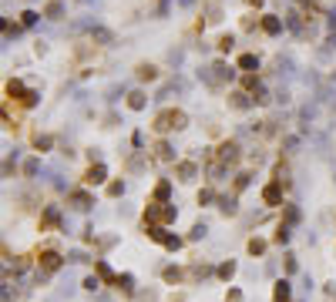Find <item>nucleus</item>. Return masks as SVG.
<instances>
[{"mask_svg":"<svg viewBox=\"0 0 336 302\" xmlns=\"http://www.w3.org/2000/svg\"><path fill=\"white\" fill-rule=\"evenodd\" d=\"M189 124V114L182 111V108H161V111L151 118V131L158 134V138H165V134L172 131H182Z\"/></svg>","mask_w":336,"mask_h":302,"instance_id":"1","label":"nucleus"},{"mask_svg":"<svg viewBox=\"0 0 336 302\" xmlns=\"http://www.w3.org/2000/svg\"><path fill=\"white\" fill-rule=\"evenodd\" d=\"M34 265H37V272L47 279V275L61 272V265H64V255H61L57 248H41V252H34Z\"/></svg>","mask_w":336,"mask_h":302,"instance_id":"2","label":"nucleus"},{"mask_svg":"<svg viewBox=\"0 0 336 302\" xmlns=\"http://www.w3.org/2000/svg\"><path fill=\"white\" fill-rule=\"evenodd\" d=\"M4 94H7V101H17L21 108H34L37 104V94L34 91H27V84H24L21 78H11L7 84H4Z\"/></svg>","mask_w":336,"mask_h":302,"instance_id":"3","label":"nucleus"},{"mask_svg":"<svg viewBox=\"0 0 336 302\" xmlns=\"http://www.w3.org/2000/svg\"><path fill=\"white\" fill-rule=\"evenodd\" d=\"M81 185L84 188H98V185H108V168L101 165V161H91L84 168V175H81Z\"/></svg>","mask_w":336,"mask_h":302,"instance_id":"4","label":"nucleus"},{"mask_svg":"<svg viewBox=\"0 0 336 302\" xmlns=\"http://www.w3.org/2000/svg\"><path fill=\"white\" fill-rule=\"evenodd\" d=\"M282 195H286V188H282L279 181H266V185H262V191H259V198H262V205H266V208H279V205H282Z\"/></svg>","mask_w":336,"mask_h":302,"instance_id":"5","label":"nucleus"},{"mask_svg":"<svg viewBox=\"0 0 336 302\" xmlns=\"http://www.w3.org/2000/svg\"><path fill=\"white\" fill-rule=\"evenodd\" d=\"M67 205L74 208V212H88L91 205H94V195H91V188H74V191H67Z\"/></svg>","mask_w":336,"mask_h":302,"instance_id":"6","label":"nucleus"},{"mask_svg":"<svg viewBox=\"0 0 336 302\" xmlns=\"http://www.w3.org/2000/svg\"><path fill=\"white\" fill-rule=\"evenodd\" d=\"M215 155H219V158H222V161H225V165L232 168L235 161H239V158H242V148H239V141H235V138H225L222 145L215 148Z\"/></svg>","mask_w":336,"mask_h":302,"instance_id":"7","label":"nucleus"},{"mask_svg":"<svg viewBox=\"0 0 336 302\" xmlns=\"http://www.w3.org/2000/svg\"><path fill=\"white\" fill-rule=\"evenodd\" d=\"M175 178H179L182 185H192V181L199 178V165H195V161H189V158L175 161Z\"/></svg>","mask_w":336,"mask_h":302,"instance_id":"8","label":"nucleus"},{"mask_svg":"<svg viewBox=\"0 0 336 302\" xmlns=\"http://www.w3.org/2000/svg\"><path fill=\"white\" fill-rule=\"evenodd\" d=\"M151 161H158V165H175V151H172V145H168L165 138H158L155 145H151Z\"/></svg>","mask_w":336,"mask_h":302,"instance_id":"9","label":"nucleus"},{"mask_svg":"<svg viewBox=\"0 0 336 302\" xmlns=\"http://www.w3.org/2000/svg\"><path fill=\"white\" fill-rule=\"evenodd\" d=\"M212 272H215V268L209 265V262H192V265L185 268V275H189V282H192V285H195V282H202V279H209Z\"/></svg>","mask_w":336,"mask_h":302,"instance_id":"10","label":"nucleus"},{"mask_svg":"<svg viewBox=\"0 0 336 302\" xmlns=\"http://www.w3.org/2000/svg\"><path fill=\"white\" fill-rule=\"evenodd\" d=\"M161 282L165 285H182V282H189V275H185L182 265H165L161 268Z\"/></svg>","mask_w":336,"mask_h":302,"instance_id":"11","label":"nucleus"},{"mask_svg":"<svg viewBox=\"0 0 336 302\" xmlns=\"http://www.w3.org/2000/svg\"><path fill=\"white\" fill-rule=\"evenodd\" d=\"M101 51H98V44H88V41H78L74 44V64H81V61H94Z\"/></svg>","mask_w":336,"mask_h":302,"instance_id":"12","label":"nucleus"},{"mask_svg":"<svg viewBox=\"0 0 336 302\" xmlns=\"http://www.w3.org/2000/svg\"><path fill=\"white\" fill-rule=\"evenodd\" d=\"M94 275H98L104 285H114V279H118V272H114V268L108 265L104 258H94Z\"/></svg>","mask_w":336,"mask_h":302,"instance_id":"13","label":"nucleus"},{"mask_svg":"<svg viewBox=\"0 0 336 302\" xmlns=\"http://www.w3.org/2000/svg\"><path fill=\"white\" fill-rule=\"evenodd\" d=\"M57 225H61V212H57L54 205L41 208V232H47V228H57Z\"/></svg>","mask_w":336,"mask_h":302,"instance_id":"14","label":"nucleus"},{"mask_svg":"<svg viewBox=\"0 0 336 302\" xmlns=\"http://www.w3.org/2000/svg\"><path fill=\"white\" fill-rule=\"evenodd\" d=\"M249 104H252V94H249V91H229V108H232V111H246Z\"/></svg>","mask_w":336,"mask_h":302,"instance_id":"15","label":"nucleus"},{"mask_svg":"<svg viewBox=\"0 0 336 302\" xmlns=\"http://www.w3.org/2000/svg\"><path fill=\"white\" fill-rule=\"evenodd\" d=\"M272 181H279L282 188L289 191V185H292V178H289V165H286V161H276V165H272Z\"/></svg>","mask_w":336,"mask_h":302,"instance_id":"16","label":"nucleus"},{"mask_svg":"<svg viewBox=\"0 0 336 302\" xmlns=\"http://www.w3.org/2000/svg\"><path fill=\"white\" fill-rule=\"evenodd\" d=\"M259 27H262V34H269V37H276V34H282V21L276 17V14H262V21H259Z\"/></svg>","mask_w":336,"mask_h":302,"instance_id":"17","label":"nucleus"},{"mask_svg":"<svg viewBox=\"0 0 336 302\" xmlns=\"http://www.w3.org/2000/svg\"><path fill=\"white\" fill-rule=\"evenodd\" d=\"M175 218H179V208H175L172 201H161V205H158V225H165V228H168Z\"/></svg>","mask_w":336,"mask_h":302,"instance_id":"18","label":"nucleus"},{"mask_svg":"<svg viewBox=\"0 0 336 302\" xmlns=\"http://www.w3.org/2000/svg\"><path fill=\"white\" fill-rule=\"evenodd\" d=\"M266 248H269V242L262 238V235H252V238L246 242V252H249L252 258H262V255H266Z\"/></svg>","mask_w":336,"mask_h":302,"instance_id":"19","label":"nucleus"},{"mask_svg":"<svg viewBox=\"0 0 336 302\" xmlns=\"http://www.w3.org/2000/svg\"><path fill=\"white\" fill-rule=\"evenodd\" d=\"M289 295H292L289 279H276V285H272V302H289Z\"/></svg>","mask_w":336,"mask_h":302,"instance_id":"20","label":"nucleus"},{"mask_svg":"<svg viewBox=\"0 0 336 302\" xmlns=\"http://www.w3.org/2000/svg\"><path fill=\"white\" fill-rule=\"evenodd\" d=\"M134 78L138 81H158V67L151 61H141V64L134 67Z\"/></svg>","mask_w":336,"mask_h":302,"instance_id":"21","label":"nucleus"},{"mask_svg":"<svg viewBox=\"0 0 336 302\" xmlns=\"http://www.w3.org/2000/svg\"><path fill=\"white\" fill-rule=\"evenodd\" d=\"M235 272H239V262H235V258H225L222 265H215V275H219L222 282H232Z\"/></svg>","mask_w":336,"mask_h":302,"instance_id":"22","label":"nucleus"},{"mask_svg":"<svg viewBox=\"0 0 336 302\" xmlns=\"http://www.w3.org/2000/svg\"><path fill=\"white\" fill-rule=\"evenodd\" d=\"M219 212H222L225 218H232V215L239 212V198H235V195H219Z\"/></svg>","mask_w":336,"mask_h":302,"instance_id":"23","label":"nucleus"},{"mask_svg":"<svg viewBox=\"0 0 336 302\" xmlns=\"http://www.w3.org/2000/svg\"><path fill=\"white\" fill-rule=\"evenodd\" d=\"M124 104H128V111H145V108H148V94H145V91H131Z\"/></svg>","mask_w":336,"mask_h":302,"instance_id":"24","label":"nucleus"},{"mask_svg":"<svg viewBox=\"0 0 336 302\" xmlns=\"http://www.w3.org/2000/svg\"><path fill=\"white\" fill-rule=\"evenodd\" d=\"M31 145H34V151H37V155H44V151H51V145H54V138H51V134H41V131H34Z\"/></svg>","mask_w":336,"mask_h":302,"instance_id":"25","label":"nucleus"},{"mask_svg":"<svg viewBox=\"0 0 336 302\" xmlns=\"http://www.w3.org/2000/svg\"><path fill=\"white\" fill-rule=\"evenodd\" d=\"M151 198H155V201H168V198H172V181H168V178H158L155 191H151Z\"/></svg>","mask_w":336,"mask_h":302,"instance_id":"26","label":"nucleus"},{"mask_svg":"<svg viewBox=\"0 0 336 302\" xmlns=\"http://www.w3.org/2000/svg\"><path fill=\"white\" fill-rule=\"evenodd\" d=\"M195 201H199L202 208H205V205H212V201H219V191H215L212 185H205V188H199V195H195Z\"/></svg>","mask_w":336,"mask_h":302,"instance_id":"27","label":"nucleus"},{"mask_svg":"<svg viewBox=\"0 0 336 302\" xmlns=\"http://www.w3.org/2000/svg\"><path fill=\"white\" fill-rule=\"evenodd\" d=\"M269 242H272V245H286V242H289V225H286V222H279Z\"/></svg>","mask_w":336,"mask_h":302,"instance_id":"28","label":"nucleus"},{"mask_svg":"<svg viewBox=\"0 0 336 302\" xmlns=\"http://www.w3.org/2000/svg\"><path fill=\"white\" fill-rule=\"evenodd\" d=\"M104 195H108V198H121V195H124V181L121 178H111L108 185H104Z\"/></svg>","mask_w":336,"mask_h":302,"instance_id":"29","label":"nucleus"},{"mask_svg":"<svg viewBox=\"0 0 336 302\" xmlns=\"http://www.w3.org/2000/svg\"><path fill=\"white\" fill-rule=\"evenodd\" d=\"M114 289L124 292V295H131V292H134V279L128 275V272H124V275H118V279H114Z\"/></svg>","mask_w":336,"mask_h":302,"instance_id":"30","label":"nucleus"},{"mask_svg":"<svg viewBox=\"0 0 336 302\" xmlns=\"http://www.w3.org/2000/svg\"><path fill=\"white\" fill-rule=\"evenodd\" d=\"M256 88H259V74H256V71H242V91L252 94Z\"/></svg>","mask_w":336,"mask_h":302,"instance_id":"31","label":"nucleus"},{"mask_svg":"<svg viewBox=\"0 0 336 302\" xmlns=\"http://www.w3.org/2000/svg\"><path fill=\"white\" fill-rule=\"evenodd\" d=\"M182 245H185V238H179V235H165V238H161V248H165V252H179Z\"/></svg>","mask_w":336,"mask_h":302,"instance_id":"32","label":"nucleus"},{"mask_svg":"<svg viewBox=\"0 0 336 302\" xmlns=\"http://www.w3.org/2000/svg\"><path fill=\"white\" fill-rule=\"evenodd\" d=\"M249 178H252L249 171H239V175H235V181H232V195H239V191H246V188H249Z\"/></svg>","mask_w":336,"mask_h":302,"instance_id":"33","label":"nucleus"},{"mask_svg":"<svg viewBox=\"0 0 336 302\" xmlns=\"http://www.w3.org/2000/svg\"><path fill=\"white\" fill-rule=\"evenodd\" d=\"M282 222L296 225V222H299V208H296V205H282Z\"/></svg>","mask_w":336,"mask_h":302,"instance_id":"34","label":"nucleus"},{"mask_svg":"<svg viewBox=\"0 0 336 302\" xmlns=\"http://www.w3.org/2000/svg\"><path fill=\"white\" fill-rule=\"evenodd\" d=\"M61 14H64V7H61V0H51L44 7V17H51V21H61Z\"/></svg>","mask_w":336,"mask_h":302,"instance_id":"35","label":"nucleus"},{"mask_svg":"<svg viewBox=\"0 0 336 302\" xmlns=\"http://www.w3.org/2000/svg\"><path fill=\"white\" fill-rule=\"evenodd\" d=\"M215 47H219V54H229V51L235 47V37H232V34H222V37L215 41Z\"/></svg>","mask_w":336,"mask_h":302,"instance_id":"36","label":"nucleus"},{"mask_svg":"<svg viewBox=\"0 0 336 302\" xmlns=\"http://www.w3.org/2000/svg\"><path fill=\"white\" fill-rule=\"evenodd\" d=\"M37 168H41V161H37V158H27V161L21 165V175H24V178H34V175H37Z\"/></svg>","mask_w":336,"mask_h":302,"instance_id":"37","label":"nucleus"},{"mask_svg":"<svg viewBox=\"0 0 336 302\" xmlns=\"http://www.w3.org/2000/svg\"><path fill=\"white\" fill-rule=\"evenodd\" d=\"M259 67V57L256 54H242L239 57V71H256Z\"/></svg>","mask_w":336,"mask_h":302,"instance_id":"38","label":"nucleus"},{"mask_svg":"<svg viewBox=\"0 0 336 302\" xmlns=\"http://www.w3.org/2000/svg\"><path fill=\"white\" fill-rule=\"evenodd\" d=\"M205 232H209V225H205V222H195V225H192V232H189V242H199V238H205Z\"/></svg>","mask_w":336,"mask_h":302,"instance_id":"39","label":"nucleus"},{"mask_svg":"<svg viewBox=\"0 0 336 302\" xmlns=\"http://www.w3.org/2000/svg\"><path fill=\"white\" fill-rule=\"evenodd\" d=\"M259 21H262V14H246V17H242V31H256Z\"/></svg>","mask_w":336,"mask_h":302,"instance_id":"40","label":"nucleus"},{"mask_svg":"<svg viewBox=\"0 0 336 302\" xmlns=\"http://www.w3.org/2000/svg\"><path fill=\"white\" fill-rule=\"evenodd\" d=\"M81 285H84V289H88V292H98V289H101V285H104V282H101V279H98V275H88V279L81 282Z\"/></svg>","mask_w":336,"mask_h":302,"instance_id":"41","label":"nucleus"},{"mask_svg":"<svg viewBox=\"0 0 336 302\" xmlns=\"http://www.w3.org/2000/svg\"><path fill=\"white\" fill-rule=\"evenodd\" d=\"M37 17H41V14H34V11H24V14H21V24H24V27H34V24H37Z\"/></svg>","mask_w":336,"mask_h":302,"instance_id":"42","label":"nucleus"},{"mask_svg":"<svg viewBox=\"0 0 336 302\" xmlns=\"http://www.w3.org/2000/svg\"><path fill=\"white\" fill-rule=\"evenodd\" d=\"M225 302H242V289H239V285H232V289L225 292Z\"/></svg>","mask_w":336,"mask_h":302,"instance_id":"43","label":"nucleus"},{"mask_svg":"<svg viewBox=\"0 0 336 302\" xmlns=\"http://www.w3.org/2000/svg\"><path fill=\"white\" fill-rule=\"evenodd\" d=\"M296 268H299V265H296V255H286V272H289V275H292Z\"/></svg>","mask_w":336,"mask_h":302,"instance_id":"44","label":"nucleus"},{"mask_svg":"<svg viewBox=\"0 0 336 302\" xmlns=\"http://www.w3.org/2000/svg\"><path fill=\"white\" fill-rule=\"evenodd\" d=\"M326 295H329V299H336V282H326Z\"/></svg>","mask_w":336,"mask_h":302,"instance_id":"45","label":"nucleus"},{"mask_svg":"<svg viewBox=\"0 0 336 302\" xmlns=\"http://www.w3.org/2000/svg\"><path fill=\"white\" fill-rule=\"evenodd\" d=\"M249 7H262V0H249Z\"/></svg>","mask_w":336,"mask_h":302,"instance_id":"46","label":"nucleus"},{"mask_svg":"<svg viewBox=\"0 0 336 302\" xmlns=\"http://www.w3.org/2000/svg\"><path fill=\"white\" fill-rule=\"evenodd\" d=\"M168 302H185V299H182V295H172V299H168Z\"/></svg>","mask_w":336,"mask_h":302,"instance_id":"47","label":"nucleus"}]
</instances>
